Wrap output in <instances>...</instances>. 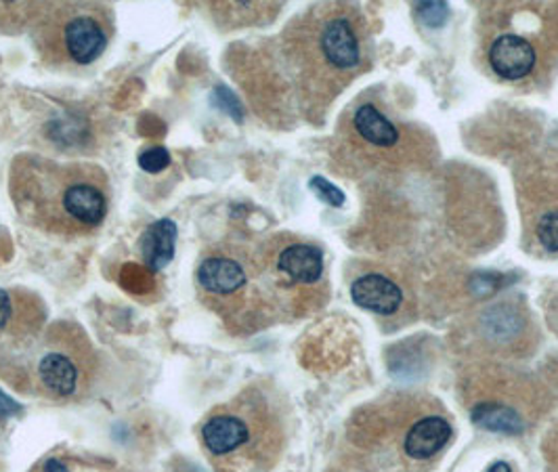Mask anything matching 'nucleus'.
Instances as JSON below:
<instances>
[{
	"mask_svg": "<svg viewBox=\"0 0 558 472\" xmlns=\"http://www.w3.org/2000/svg\"><path fill=\"white\" fill-rule=\"evenodd\" d=\"M15 412H20L17 403L0 390V420H2V417L13 416Z\"/></svg>",
	"mask_w": 558,
	"mask_h": 472,
	"instance_id": "6ab92c4d",
	"label": "nucleus"
},
{
	"mask_svg": "<svg viewBox=\"0 0 558 472\" xmlns=\"http://www.w3.org/2000/svg\"><path fill=\"white\" fill-rule=\"evenodd\" d=\"M531 240L546 254H558V202L542 204L530 217Z\"/></svg>",
	"mask_w": 558,
	"mask_h": 472,
	"instance_id": "2eb2a0df",
	"label": "nucleus"
},
{
	"mask_svg": "<svg viewBox=\"0 0 558 472\" xmlns=\"http://www.w3.org/2000/svg\"><path fill=\"white\" fill-rule=\"evenodd\" d=\"M199 303L221 317L231 334L256 332L274 324L256 246L221 242L197 258Z\"/></svg>",
	"mask_w": 558,
	"mask_h": 472,
	"instance_id": "20e7f679",
	"label": "nucleus"
},
{
	"mask_svg": "<svg viewBox=\"0 0 558 472\" xmlns=\"http://www.w3.org/2000/svg\"><path fill=\"white\" fill-rule=\"evenodd\" d=\"M353 303L380 317H392L405 301L401 286L383 274H365L351 286Z\"/></svg>",
	"mask_w": 558,
	"mask_h": 472,
	"instance_id": "9b49d317",
	"label": "nucleus"
},
{
	"mask_svg": "<svg viewBox=\"0 0 558 472\" xmlns=\"http://www.w3.org/2000/svg\"><path fill=\"white\" fill-rule=\"evenodd\" d=\"M0 376L15 389L56 403L81 401L97 376V355L83 328L56 322L15 360L0 365Z\"/></svg>",
	"mask_w": 558,
	"mask_h": 472,
	"instance_id": "7ed1b4c3",
	"label": "nucleus"
},
{
	"mask_svg": "<svg viewBox=\"0 0 558 472\" xmlns=\"http://www.w3.org/2000/svg\"><path fill=\"white\" fill-rule=\"evenodd\" d=\"M168 165H170V154L167 147H160V145L145 149L140 156V167L145 172H162Z\"/></svg>",
	"mask_w": 558,
	"mask_h": 472,
	"instance_id": "f3484780",
	"label": "nucleus"
},
{
	"mask_svg": "<svg viewBox=\"0 0 558 472\" xmlns=\"http://www.w3.org/2000/svg\"><path fill=\"white\" fill-rule=\"evenodd\" d=\"M453 437V428L447 417L422 416L410 424L403 437V453L412 462H426L439 456L449 439Z\"/></svg>",
	"mask_w": 558,
	"mask_h": 472,
	"instance_id": "f8f14e48",
	"label": "nucleus"
},
{
	"mask_svg": "<svg viewBox=\"0 0 558 472\" xmlns=\"http://www.w3.org/2000/svg\"><path fill=\"white\" fill-rule=\"evenodd\" d=\"M420 13H422V20L426 24H441L444 22V15L447 13L446 4H439V2H433V4H420Z\"/></svg>",
	"mask_w": 558,
	"mask_h": 472,
	"instance_id": "a211bd4d",
	"label": "nucleus"
},
{
	"mask_svg": "<svg viewBox=\"0 0 558 472\" xmlns=\"http://www.w3.org/2000/svg\"><path fill=\"white\" fill-rule=\"evenodd\" d=\"M258 249L279 319L301 305L307 290H313L324 279V252L301 240H286L283 235Z\"/></svg>",
	"mask_w": 558,
	"mask_h": 472,
	"instance_id": "6e6552de",
	"label": "nucleus"
},
{
	"mask_svg": "<svg viewBox=\"0 0 558 472\" xmlns=\"http://www.w3.org/2000/svg\"><path fill=\"white\" fill-rule=\"evenodd\" d=\"M544 20L535 7H514L506 20L485 36L487 68L506 83H523L542 70L550 57V36H544Z\"/></svg>",
	"mask_w": 558,
	"mask_h": 472,
	"instance_id": "0eeeda50",
	"label": "nucleus"
},
{
	"mask_svg": "<svg viewBox=\"0 0 558 472\" xmlns=\"http://www.w3.org/2000/svg\"><path fill=\"white\" fill-rule=\"evenodd\" d=\"M288 437L278 390L252 383L213 408L199 424V445L215 472H271Z\"/></svg>",
	"mask_w": 558,
	"mask_h": 472,
	"instance_id": "f03ea898",
	"label": "nucleus"
},
{
	"mask_svg": "<svg viewBox=\"0 0 558 472\" xmlns=\"http://www.w3.org/2000/svg\"><path fill=\"white\" fill-rule=\"evenodd\" d=\"M487 472H512V469H510V464H506V462H496V464L489 467V471Z\"/></svg>",
	"mask_w": 558,
	"mask_h": 472,
	"instance_id": "aec40b11",
	"label": "nucleus"
},
{
	"mask_svg": "<svg viewBox=\"0 0 558 472\" xmlns=\"http://www.w3.org/2000/svg\"><path fill=\"white\" fill-rule=\"evenodd\" d=\"M113 29V11L108 4L57 2L40 9L32 43L49 68H86L108 51Z\"/></svg>",
	"mask_w": 558,
	"mask_h": 472,
	"instance_id": "39448f33",
	"label": "nucleus"
},
{
	"mask_svg": "<svg viewBox=\"0 0 558 472\" xmlns=\"http://www.w3.org/2000/svg\"><path fill=\"white\" fill-rule=\"evenodd\" d=\"M311 190L322 202H326V204H330L335 208H340L347 202L344 194L336 185H332L328 179H324V177H313L311 179Z\"/></svg>",
	"mask_w": 558,
	"mask_h": 472,
	"instance_id": "dca6fc26",
	"label": "nucleus"
},
{
	"mask_svg": "<svg viewBox=\"0 0 558 472\" xmlns=\"http://www.w3.org/2000/svg\"><path fill=\"white\" fill-rule=\"evenodd\" d=\"M351 137H355L365 149L374 152H391L399 145L401 131L399 126L383 113L374 104H362L351 113Z\"/></svg>",
	"mask_w": 558,
	"mask_h": 472,
	"instance_id": "9d476101",
	"label": "nucleus"
},
{
	"mask_svg": "<svg viewBox=\"0 0 558 472\" xmlns=\"http://www.w3.org/2000/svg\"><path fill=\"white\" fill-rule=\"evenodd\" d=\"M294 47H299L301 74L342 88L367 57V36L363 22L351 7H317L301 24Z\"/></svg>",
	"mask_w": 558,
	"mask_h": 472,
	"instance_id": "423d86ee",
	"label": "nucleus"
},
{
	"mask_svg": "<svg viewBox=\"0 0 558 472\" xmlns=\"http://www.w3.org/2000/svg\"><path fill=\"white\" fill-rule=\"evenodd\" d=\"M471 417L476 426L492 431V433H504V435H521L527 426L525 416L510 406L508 401H478L471 410Z\"/></svg>",
	"mask_w": 558,
	"mask_h": 472,
	"instance_id": "4468645a",
	"label": "nucleus"
},
{
	"mask_svg": "<svg viewBox=\"0 0 558 472\" xmlns=\"http://www.w3.org/2000/svg\"><path fill=\"white\" fill-rule=\"evenodd\" d=\"M9 195L20 219L57 238L95 233L110 215L112 187L93 162H59L20 154L9 170Z\"/></svg>",
	"mask_w": 558,
	"mask_h": 472,
	"instance_id": "f257e3e1",
	"label": "nucleus"
},
{
	"mask_svg": "<svg viewBox=\"0 0 558 472\" xmlns=\"http://www.w3.org/2000/svg\"><path fill=\"white\" fill-rule=\"evenodd\" d=\"M47 471L49 472H65V467H61L59 462H56V460H51L49 464H47Z\"/></svg>",
	"mask_w": 558,
	"mask_h": 472,
	"instance_id": "412c9836",
	"label": "nucleus"
},
{
	"mask_svg": "<svg viewBox=\"0 0 558 472\" xmlns=\"http://www.w3.org/2000/svg\"><path fill=\"white\" fill-rule=\"evenodd\" d=\"M177 244V225L170 219L149 225L140 240V256L149 271H162L170 265Z\"/></svg>",
	"mask_w": 558,
	"mask_h": 472,
	"instance_id": "ddd939ff",
	"label": "nucleus"
},
{
	"mask_svg": "<svg viewBox=\"0 0 558 472\" xmlns=\"http://www.w3.org/2000/svg\"><path fill=\"white\" fill-rule=\"evenodd\" d=\"M47 328V306L24 288H0V365L24 353Z\"/></svg>",
	"mask_w": 558,
	"mask_h": 472,
	"instance_id": "1a4fd4ad",
	"label": "nucleus"
}]
</instances>
